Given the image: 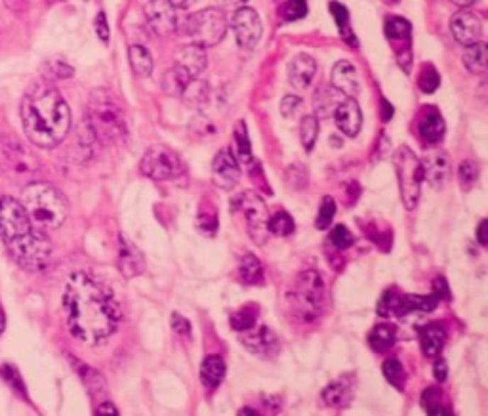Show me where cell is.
Instances as JSON below:
<instances>
[{
  "instance_id": "6da1fadb",
  "label": "cell",
  "mask_w": 488,
  "mask_h": 416,
  "mask_svg": "<svg viewBox=\"0 0 488 416\" xmlns=\"http://www.w3.org/2000/svg\"><path fill=\"white\" fill-rule=\"evenodd\" d=\"M63 310L71 334L88 346L105 342L122 317L109 287L88 273L71 275L63 292Z\"/></svg>"
},
{
  "instance_id": "7a4b0ae2",
  "label": "cell",
  "mask_w": 488,
  "mask_h": 416,
  "mask_svg": "<svg viewBox=\"0 0 488 416\" xmlns=\"http://www.w3.org/2000/svg\"><path fill=\"white\" fill-rule=\"evenodd\" d=\"M21 126L30 143L52 149L65 140L71 128V111L54 86L37 82L21 99Z\"/></svg>"
},
{
  "instance_id": "3957f363",
  "label": "cell",
  "mask_w": 488,
  "mask_h": 416,
  "mask_svg": "<svg viewBox=\"0 0 488 416\" xmlns=\"http://www.w3.org/2000/svg\"><path fill=\"white\" fill-rule=\"evenodd\" d=\"M0 239L8 254L27 271L44 270L52 256V245L44 231L37 229L13 197L0 199Z\"/></svg>"
},
{
  "instance_id": "277c9868",
  "label": "cell",
  "mask_w": 488,
  "mask_h": 416,
  "mask_svg": "<svg viewBox=\"0 0 488 416\" xmlns=\"http://www.w3.org/2000/svg\"><path fill=\"white\" fill-rule=\"evenodd\" d=\"M19 202L29 216L30 224L40 231L57 229L67 220V199L61 195L54 185L44 184V182L29 184L21 193Z\"/></svg>"
},
{
  "instance_id": "5b68a950",
  "label": "cell",
  "mask_w": 488,
  "mask_h": 416,
  "mask_svg": "<svg viewBox=\"0 0 488 416\" xmlns=\"http://www.w3.org/2000/svg\"><path fill=\"white\" fill-rule=\"evenodd\" d=\"M88 126L94 138L111 146L126 140L128 124L121 104L111 96L109 90H94L88 104Z\"/></svg>"
},
{
  "instance_id": "8992f818",
  "label": "cell",
  "mask_w": 488,
  "mask_h": 416,
  "mask_svg": "<svg viewBox=\"0 0 488 416\" xmlns=\"http://www.w3.org/2000/svg\"><path fill=\"white\" fill-rule=\"evenodd\" d=\"M176 31L182 37H191L202 48H208L226 37L227 19L218 8H206L185 18H177Z\"/></svg>"
},
{
  "instance_id": "52a82bcc",
  "label": "cell",
  "mask_w": 488,
  "mask_h": 416,
  "mask_svg": "<svg viewBox=\"0 0 488 416\" xmlns=\"http://www.w3.org/2000/svg\"><path fill=\"white\" fill-rule=\"evenodd\" d=\"M324 300H326V288L323 277L315 270H307L299 273L292 290V307L296 317L311 323L323 313Z\"/></svg>"
},
{
  "instance_id": "ba28073f",
  "label": "cell",
  "mask_w": 488,
  "mask_h": 416,
  "mask_svg": "<svg viewBox=\"0 0 488 416\" xmlns=\"http://www.w3.org/2000/svg\"><path fill=\"white\" fill-rule=\"evenodd\" d=\"M395 170L399 177V187H401V197H403L404 208L412 210L418 204L421 191V165L420 159L416 157L410 147L403 146L396 149L395 153Z\"/></svg>"
},
{
  "instance_id": "9c48e42d",
  "label": "cell",
  "mask_w": 488,
  "mask_h": 416,
  "mask_svg": "<svg viewBox=\"0 0 488 416\" xmlns=\"http://www.w3.org/2000/svg\"><path fill=\"white\" fill-rule=\"evenodd\" d=\"M141 172L151 180H174L182 176L183 165L170 147L166 146H151L143 155L140 163Z\"/></svg>"
},
{
  "instance_id": "30bf717a",
  "label": "cell",
  "mask_w": 488,
  "mask_h": 416,
  "mask_svg": "<svg viewBox=\"0 0 488 416\" xmlns=\"http://www.w3.org/2000/svg\"><path fill=\"white\" fill-rule=\"evenodd\" d=\"M238 208L243 210L244 220H246V227H248V235L256 245H265V241L269 237L267 220L269 212L265 202L262 201V197L246 191L238 197Z\"/></svg>"
},
{
  "instance_id": "8fae6325",
  "label": "cell",
  "mask_w": 488,
  "mask_h": 416,
  "mask_svg": "<svg viewBox=\"0 0 488 416\" xmlns=\"http://www.w3.org/2000/svg\"><path fill=\"white\" fill-rule=\"evenodd\" d=\"M231 25L240 48H254L262 37V21L256 10L252 8H238L237 13L233 16Z\"/></svg>"
},
{
  "instance_id": "7c38bea8",
  "label": "cell",
  "mask_w": 488,
  "mask_h": 416,
  "mask_svg": "<svg viewBox=\"0 0 488 416\" xmlns=\"http://www.w3.org/2000/svg\"><path fill=\"white\" fill-rule=\"evenodd\" d=\"M145 19L149 29L155 35L166 37V35L176 33V8L172 6L168 0H149L145 4Z\"/></svg>"
},
{
  "instance_id": "4fadbf2b",
  "label": "cell",
  "mask_w": 488,
  "mask_h": 416,
  "mask_svg": "<svg viewBox=\"0 0 488 416\" xmlns=\"http://www.w3.org/2000/svg\"><path fill=\"white\" fill-rule=\"evenodd\" d=\"M421 165V176L426 180L427 184L435 187V190H440L443 185L450 180L452 174V163L450 157L440 151V149H433V151H427L423 155V159L420 160Z\"/></svg>"
},
{
  "instance_id": "5bb4252c",
  "label": "cell",
  "mask_w": 488,
  "mask_h": 416,
  "mask_svg": "<svg viewBox=\"0 0 488 416\" xmlns=\"http://www.w3.org/2000/svg\"><path fill=\"white\" fill-rule=\"evenodd\" d=\"M212 177L214 184L218 185L220 190H233L240 180V166H238L237 157L233 155L231 149H221L220 153L216 155V159L212 163Z\"/></svg>"
},
{
  "instance_id": "9a60e30c",
  "label": "cell",
  "mask_w": 488,
  "mask_h": 416,
  "mask_svg": "<svg viewBox=\"0 0 488 416\" xmlns=\"http://www.w3.org/2000/svg\"><path fill=\"white\" fill-rule=\"evenodd\" d=\"M118 270L126 279H134L145 271V258L141 251L126 237V235H118Z\"/></svg>"
},
{
  "instance_id": "2e32d148",
  "label": "cell",
  "mask_w": 488,
  "mask_h": 416,
  "mask_svg": "<svg viewBox=\"0 0 488 416\" xmlns=\"http://www.w3.org/2000/svg\"><path fill=\"white\" fill-rule=\"evenodd\" d=\"M450 29L454 38L464 46H471L481 40L482 25L475 13L465 12V10L454 13L450 19Z\"/></svg>"
},
{
  "instance_id": "e0dca14e",
  "label": "cell",
  "mask_w": 488,
  "mask_h": 416,
  "mask_svg": "<svg viewBox=\"0 0 488 416\" xmlns=\"http://www.w3.org/2000/svg\"><path fill=\"white\" fill-rule=\"evenodd\" d=\"M332 116H334L336 126L345 136L355 138L359 134L360 126H362V113H360V107L355 102V98H343L340 105L336 107Z\"/></svg>"
},
{
  "instance_id": "ac0fdd59",
  "label": "cell",
  "mask_w": 488,
  "mask_h": 416,
  "mask_svg": "<svg viewBox=\"0 0 488 416\" xmlns=\"http://www.w3.org/2000/svg\"><path fill=\"white\" fill-rule=\"evenodd\" d=\"M315 73H317V62L309 54H298L288 65V82L296 90H305L311 84Z\"/></svg>"
},
{
  "instance_id": "d6986e66",
  "label": "cell",
  "mask_w": 488,
  "mask_h": 416,
  "mask_svg": "<svg viewBox=\"0 0 488 416\" xmlns=\"http://www.w3.org/2000/svg\"><path fill=\"white\" fill-rule=\"evenodd\" d=\"M332 84L336 90H340L343 96L348 98H355L359 94V75L355 69L353 63L349 62H338L332 69Z\"/></svg>"
},
{
  "instance_id": "ffe728a7",
  "label": "cell",
  "mask_w": 488,
  "mask_h": 416,
  "mask_svg": "<svg viewBox=\"0 0 488 416\" xmlns=\"http://www.w3.org/2000/svg\"><path fill=\"white\" fill-rule=\"evenodd\" d=\"M176 65L185 69V71L193 77V79H196V77H199V75H201L208 65L206 50L202 48V46H199V44L183 46L182 50H177Z\"/></svg>"
},
{
  "instance_id": "44dd1931",
  "label": "cell",
  "mask_w": 488,
  "mask_h": 416,
  "mask_svg": "<svg viewBox=\"0 0 488 416\" xmlns=\"http://www.w3.org/2000/svg\"><path fill=\"white\" fill-rule=\"evenodd\" d=\"M240 342L250 348L254 354H277L279 342H277V334L271 332L267 327H260V329H252V331L243 332Z\"/></svg>"
},
{
  "instance_id": "7402d4cb",
  "label": "cell",
  "mask_w": 488,
  "mask_h": 416,
  "mask_svg": "<svg viewBox=\"0 0 488 416\" xmlns=\"http://www.w3.org/2000/svg\"><path fill=\"white\" fill-rule=\"evenodd\" d=\"M2 153L6 157L10 170L18 172V174H30V172H35L38 168L37 159L25 147L19 146L18 141H10V146L4 143Z\"/></svg>"
},
{
  "instance_id": "603a6c76",
  "label": "cell",
  "mask_w": 488,
  "mask_h": 416,
  "mask_svg": "<svg viewBox=\"0 0 488 416\" xmlns=\"http://www.w3.org/2000/svg\"><path fill=\"white\" fill-rule=\"evenodd\" d=\"M445 119L439 113V109L435 107H427L423 111V115L420 119V124H418V132H420V138L427 143H435L439 141L445 134Z\"/></svg>"
},
{
  "instance_id": "cb8c5ba5",
  "label": "cell",
  "mask_w": 488,
  "mask_h": 416,
  "mask_svg": "<svg viewBox=\"0 0 488 416\" xmlns=\"http://www.w3.org/2000/svg\"><path fill=\"white\" fill-rule=\"evenodd\" d=\"M343 96L340 90H336L334 86H323V88H317V92L313 94V107H315V116L317 119H326V116L334 115L336 107L340 105Z\"/></svg>"
},
{
  "instance_id": "d4e9b609",
  "label": "cell",
  "mask_w": 488,
  "mask_h": 416,
  "mask_svg": "<svg viewBox=\"0 0 488 416\" xmlns=\"http://www.w3.org/2000/svg\"><path fill=\"white\" fill-rule=\"evenodd\" d=\"M414 312L412 307V296H404V294L396 292V290H387V292L379 298L378 313L384 317L391 315H404V313Z\"/></svg>"
},
{
  "instance_id": "484cf974",
  "label": "cell",
  "mask_w": 488,
  "mask_h": 416,
  "mask_svg": "<svg viewBox=\"0 0 488 416\" xmlns=\"http://www.w3.org/2000/svg\"><path fill=\"white\" fill-rule=\"evenodd\" d=\"M351 395H353V384L349 382V376L330 382L323 392L324 403L330 407H338V409L345 407L351 401Z\"/></svg>"
},
{
  "instance_id": "4316f807",
  "label": "cell",
  "mask_w": 488,
  "mask_h": 416,
  "mask_svg": "<svg viewBox=\"0 0 488 416\" xmlns=\"http://www.w3.org/2000/svg\"><path fill=\"white\" fill-rule=\"evenodd\" d=\"M223 376H226V361L220 355H208L201 367V380L204 388L216 390L221 384Z\"/></svg>"
},
{
  "instance_id": "83f0119b",
  "label": "cell",
  "mask_w": 488,
  "mask_h": 416,
  "mask_svg": "<svg viewBox=\"0 0 488 416\" xmlns=\"http://www.w3.org/2000/svg\"><path fill=\"white\" fill-rule=\"evenodd\" d=\"M446 342V331L440 327V324H429L426 327L420 334V344L421 351L427 355V357H437V355L443 351Z\"/></svg>"
},
{
  "instance_id": "f1b7e54d",
  "label": "cell",
  "mask_w": 488,
  "mask_h": 416,
  "mask_svg": "<svg viewBox=\"0 0 488 416\" xmlns=\"http://www.w3.org/2000/svg\"><path fill=\"white\" fill-rule=\"evenodd\" d=\"M191 77L185 69H182L179 65H174L172 69H168L165 75H162V90H165L168 96H182L183 90L187 88V84L191 82Z\"/></svg>"
},
{
  "instance_id": "f546056e",
  "label": "cell",
  "mask_w": 488,
  "mask_h": 416,
  "mask_svg": "<svg viewBox=\"0 0 488 416\" xmlns=\"http://www.w3.org/2000/svg\"><path fill=\"white\" fill-rule=\"evenodd\" d=\"M421 405L426 409L427 415L437 416V415H452L450 405L446 403L445 393L440 392L439 388H427L426 392L421 393Z\"/></svg>"
},
{
  "instance_id": "4dcf8cb0",
  "label": "cell",
  "mask_w": 488,
  "mask_h": 416,
  "mask_svg": "<svg viewBox=\"0 0 488 416\" xmlns=\"http://www.w3.org/2000/svg\"><path fill=\"white\" fill-rule=\"evenodd\" d=\"M238 275L244 285H262L263 268L254 254H244L238 263Z\"/></svg>"
},
{
  "instance_id": "1f68e13d",
  "label": "cell",
  "mask_w": 488,
  "mask_h": 416,
  "mask_svg": "<svg viewBox=\"0 0 488 416\" xmlns=\"http://www.w3.org/2000/svg\"><path fill=\"white\" fill-rule=\"evenodd\" d=\"M487 44L475 43L467 46L464 54V65L470 73L482 75L487 71Z\"/></svg>"
},
{
  "instance_id": "d6a6232c",
  "label": "cell",
  "mask_w": 488,
  "mask_h": 416,
  "mask_svg": "<svg viewBox=\"0 0 488 416\" xmlns=\"http://www.w3.org/2000/svg\"><path fill=\"white\" fill-rule=\"evenodd\" d=\"M130 63H132V69L138 77H149L155 69V63H152V55L149 54V50L140 46V44H132L128 50Z\"/></svg>"
},
{
  "instance_id": "836d02e7",
  "label": "cell",
  "mask_w": 488,
  "mask_h": 416,
  "mask_svg": "<svg viewBox=\"0 0 488 416\" xmlns=\"http://www.w3.org/2000/svg\"><path fill=\"white\" fill-rule=\"evenodd\" d=\"M71 361H73L74 371L80 374V378H82V382H84L86 388H88V392H90L92 395H98V393L105 392V380L98 371H94L92 367H88L84 363H80L79 359H73V357H71Z\"/></svg>"
},
{
  "instance_id": "e575fe53",
  "label": "cell",
  "mask_w": 488,
  "mask_h": 416,
  "mask_svg": "<svg viewBox=\"0 0 488 416\" xmlns=\"http://www.w3.org/2000/svg\"><path fill=\"white\" fill-rule=\"evenodd\" d=\"M395 340V329L387 323H382L378 324V327H374L372 332L368 334V346H370L374 351H385V349L393 348Z\"/></svg>"
},
{
  "instance_id": "d590c367",
  "label": "cell",
  "mask_w": 488,
  "mask_h": 416,
  "mask_svg": "<svg viewBox=\"0 0 488 416\" xmlns=\"http://www.w3.org/2000/svg\"><path fill=\"white\" fill-rule=\"evenodd\" d=\"M257 317H260V310H257L256 304H246L231 315V327L238 332L252 331L256 327Z\"/></svg>"
},
{
  "instance_id": "8d00e7d4",
  "label": "cell",
  "mask_w": 488,
  "mask_h": 416,
  "mask_svg": "<svg viewBox=\"0 0 488 416\" xmlns=\"http://www.w3.org/2000/svg\"><path fill=\"white\" fill-rule=\"evenodd\" d=\"M208 92H210V90H208L206 82L196 77V79H191L187 88L183 90L182 98L189 105H193V107H201V105L206 104Z\"/></svg>"
},
{
  "instance_id": "74e56055",
  "label": "cell",
  "mask_w": 488,
  "mask_h": 416,
  "mask_svg": "<svg viewBox=\"0 0 488 416\" xmlns=\"http://www.w3.org/2000/svg\"><path fill=\"white\" fill-rule=\"evenodd\" d=\"M267 229L269 235H277V237H287L290 233L294 231V220L292 216L281 210L277 214L269 216L267 220Z\"/></svg>"
},
{
  "instance_id": "f35d334b",
  "label": "cell",
  "mask_w": 488,
  "mask_h": 416,
  "mask_svg": "<svg viewBox=\"0 0 488 416\" xmlns=\"http://www.w3.org/2000/svg\"><path fill=\"white\" fill-rule=\"evenodd\" d=\"M318 136V119L315 115H307L301 119L299 124V138H301V146L305 151H311Z\"/></svg>"
},
{
  "instance_id": "ab89813d",
  "label": "cell",
  "mask_w": 488,
  "mask_h": 416,
  "mask_svg": "<svg viewBox=\"0 0 488 416\" xmlns=\"http://www.w3.org/2000/svg\"><path fill=\"white\" fill-rule=\"evenodd\" d=\"M196 229H199L202 235H208V237L216 235V231H218V214H216V208L204 204V207L199 210V214H196Z\"/></svg>"
},
{
  "instance_id": "60d3db41",
  "label": "cell",
  "mask_w": 488,
  "mask_h": 416,
  "mask_svg": "<svg viewBox=\"0 0 488 416\" xmlns=\"http://www.w3.org/2000/svg\"><path fill=\"white\" fill-rule=\"evenodd\" d=\"M385 35L393 40H406L412 37V25L403 18H389L385 21Z\"/></svg>"
},
{
  "instance_id": "b9f144b4",
  "label": "cell",
  "mask_w": 488,
  "mask_h": 416,
  "mask_svg": "<svg viewBox=\"0 0 488 416\" xmlns=\"http://www.w3.org/2000/svg\"><path fill=\"white\" fill-rule=\"evenodd\" d=\"M382 371H384L385 380H387L391 385L403 390L404 380H406V373H404L403 365H401L399 359H387V361L384 363V368H382Z\"/></svg>"
},
{
  "instance_id": "7bdbcfd3",
  "label": "cell",
  "mask_w": 488,
  "mask_h": 416,
  "mask_svg": "<svg viewBox=\"0 0 488 416\" xmlns=\"http://www.w3.org/2000/svg\"><path fill=\"white\" fill-rule=\"evenodd\" d=\"M235 138H237V149H238V159L243 160L244 165H248L252 160V147L250 140H248V130L244 121H238L237 128H235Z\"/></svg>"
},
{
  "instance_id": "ee69618b",
  "label": "cell",
  "mask_w": 488,
  "mask_h": 416,
  "mask_svg": "<svg viewBox=\"0 0 488 416\" xmlns=\"http://www.w3.org/2000/svg\"><path fill=\"white\" fill-rule=\"evenodd\" d=\"M44 73L50 79H71L74 75V69L65 63L60 58H54V60H48L46 65H44Z\"/></svg>"
},
{
  "instance_id": "f6af8a7d",
  "label": "cell",
  "mask_w": 488,
  "mask_h": 416,
  "mask_svg": "<svg viewBox=\"0 0 488 416\" xmlns=\"http://www.w3.org/2000/svg\"><path fill=\"white\" fill-rule=\"evenodd\" d=\"M307 0H287L281 8V16L287 21H296L307 16Z\"/></svg>"
},
{
  "instance_id": "bcb514c9",
  "label": "cell",
  "mask_w": 488,
  "mask_h": 416,
  "mask_svg": "<svg viewBox=\"0 0 488 416\" xmlns=\"http://www.w3.org/2000/svg\"><path fill=\"white\" fill-rule=\"evenodd\" d=\"M336 214V201L332 197H324L321 207H318V214H317V227L318 229H328L332 220H334Z\"/></svg>"
},
{
  "instance_id": "7dc6e473",
  "label": "cell",
  "mask_w": 488,
  "mask_h": 416,
  "mask_svg": "<svg viewBox=\"0 0 488 416\" xmlns=\"http://www.w3.org/2000/svg\"><path fill=\"white\" fill-rule=\"evenodd\" d=\"M353 235L345 226H336L332 231H330V243L338 251H345L349 246L353 245Z\"/></svg>"
},
{
  "instance_id": "c3c4849f",
  "label": "cell",
  "mask_w": 488,
  "mask_h": 416,
  "mask_svg": "<svg viewBox=\"0 0 488 416\" xmlns=\"http://www.w3.org/2000/svg\"><path fill=\"white\" fill-rule=\"evenodd\" d=\"M440 84V77L439 73L435 71L433 67H426L420 73V79H418V86H420L421 92L426 94H433Z\"/></svg>"
},
{
  "instance_id": "681fc988",
  "label": "cell",
  "mask_w": 488,
  "mask_h": 416,
  "mask_svg": "<svg viewBox=\"0 0 488 416\" xmlns=\"http://www.w3.org/2000/svg\"><path fill=\"white\" fill-rule=\"evenodd\" d=\"M458 174H460L462 184H464L465 187H471V185H475L477 177H479V168H477V165L473 160H464V163L460 165Z\"/></svg>"
},
{
  "instance_id": "f907efd6",
  "label": "cell",
  "mask_w": 488,
  "mask_h": 416,
  "mask_svg": "<svg viewBox=\"0 0 488 416\" xmlns=\"http://www.w3.org/2000/svg\"><path fill=\"white\" fill-rule=\"evenodd\" d=\"M0 374H2L8 384L13 385L18 392L25 393L23 380H21V376H19V373H18V368L13 367V365H2V367H0Z\"/></svg>"
},
{
  "instance_id": "816d5d0a",
  "label": "cell",
  "mask_w": 488,
  "mask_h": 416,
  "mask_svg": "<svg viewBox=\"0 0 488 416\" xmlns=\"http://www.w3.org/2000/svg\"><path fill=\"white\" fill-rule=\"evenodd\" d=\"M330 12H332V18H334V21L338 23V27L343 31V29L348 27L349 21L348 8L342 6L340 2H332V4H330Z\"/></svg>"
},
{
  "instance_id": "f5cc1de1",
  "label": "cell",
  "mask_w": 488,
  "mask_h": 416,
  "mask_svg": "<svg viewBox=\"0 0 488 416\" xmlns=\"http://www.w3.org/2000/svg\"><path fill=\"white\" fill-rule=\"evenodd\" d=\"M299 105H301V99H299L298 96H292V94H290V96H284L281 102L282 116H292Z\"/></svg>"
},
{
  "instance_id": "db71d44e",
  "label": "cell",
  "mask_w": 488,
  "mask_h": 416,
  "mask_svg": "<svg viewBox=\"0 0 488 416\" xmlns=\"http://www.w3.org/2000/svg\"><path fill=\"white\" fill-rule=\"evenodd\" d=\"M96 33L101 43H109V23H107V18H105L104 12H99L96 16Z\"/></svg>"
},
{
  "instance_id": "11a10c76",
  "label": "cell",
  "mask_w": 488,
  "mask_h": 416,
  "mask_svg": "<svg viewBox=\"0 0 488 416\" xmlns=\"http://www.w3.org/2000/svg\"><path fill=\"white\" fill-rule=\"evenodd\" d=\"M172 327H174V331L179 334V336H189L191 334V324H189V321L185 317H182V315H177V313H174L172 315Z\"/></svg>"
},
{
  "instance_id": "9f6ffc18",
  "label": "cell",
  "mask_w": 488,
  "mask_h": 416,
  "mask_svg": "<svg viewBox=\"0 0 488 416\" xmlns=\"http://www.w3.org/2000/svg\"><path fill=\"white\" fill-rule=\"evenodd\" d=\"M433 373H435V378L439 380V382H445L446 374H448V367H446L445 359H439V361L435 363Z\"/></svg>"
},
{
  "instance_id": "6f0895ef",
  "label": "cell",
  "mask_w": 488,
  "mask_h": 416,
  "mask_svg": "<svg viewBox=\"0 0 488 416\" xmlns=\"http://www.w3.org/2000/svg\"><path fill=\"white\" fill-rule=\"evenodd\" d=\"M435 296H437V300H440V298H448V287H446V281L443 279V277H439L437 281H435Z\"/></svg>"
},
{
  "instance_id": "680465c9",
  "label": "cell",
  "mask_w": 488,
  "mask_h": 416,
  "mask_svg": "<svg viewBox=\"0 0 488 416\" xmlns=\"http://www.w3.org/2000/svg\"><path fill=\"white\" fill-rule=\"evenodd\" d=\"M477 241H479V245H487L488 243V221L482 220L481 224H479V229H477Z\"/></svg>"
},
{
  "instance_id": "91938a15",
  "label": "cell",
  "mask_w": 488,
  "mask_h": 416,
  "mask_svg": "<svg viewBox=\"0 0 488 416\" xmlns=\"http://www.w3.org/2000/svg\"><path fill=\"white\" fill-rule=\"evenodd\" d=\"M96 415H118V410H116L115 405H111L109 401H105V403H101L96 409Z\"/></svg>"
},
{
  "instance_id": "94428289",
  "label": "cell",
  "mask_w": 488,
  "mask_h": 416,
  "mask_svg": "<svg viewBox=\"0 0 488 416\" xmlns=\"http://www.w3.org/2000/svg\"><path fill=\"white\" fill-rule=\"evenodd\" d=\"M168 2H170L176 10H187V8L195 4V0H168Z\"/></svg>"
},
{
  "instance_id": "6125c7cd",
  "label": "cell",
  "mask_w": 488,
  "mask_h": 416,
  "mask_svg": "<svg viewBox=\"0 0 488 416\" xmlns=\"http://www.w3.org/2000/svg\"><path fill=\"white\" fill-rule=\"evenodd\" d=\"M4 329H6V317H4V312H2V307H0V334L4 332Z\"/></svg>"
},
{
  "instance_id": "be15d7a7",
  "label": "cell",
  "mask_w": 488,
  "mask_h": 416,
  "mask_svg": "<svg viewBox=\"0 0 488 416\" xmlns=\"http://www.w3.org/2000/svg\"><path fill=\"white\" fill-rule=\"evenodd\" d=\"M454 4H458V6H470V4H473L475 0H452Z\"/></svg>"
},
{
  "instance_id": "e7e4bbea",
  "label": "cell",
  "mask_w": 488,
  "mask_h": 416,
  "mask_svg": "<svg viewBox=\"0 0 488 416\" xmlns=\"http://www.w3.org/2000/svg\"><path fill=\"white\" fill-rule=\"evenodd\" d=\"M238 415H248V416H250V415H256V412H254V410H252V409H240V410H238Z\"/></svg>"
},
{
  "instance_id": "03108f58",
  "label": "cell",
  "mask_w": 488,
  "mask_h": 416,
  "mask_svg": "<svg viewBox=\"0 0 488 416\" xmlns=\"http://www.w3.org/2000/svg\"><path fill=\"white\" fill-rule=\"evenodd\" d=\"M227 2H231V4H243L246 0H227Z\"/></svg>"
}]
</instances>
